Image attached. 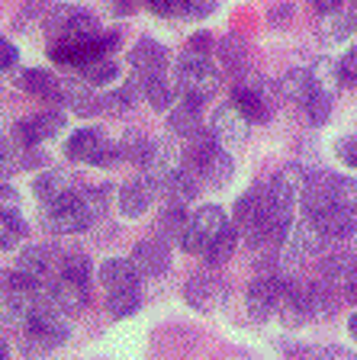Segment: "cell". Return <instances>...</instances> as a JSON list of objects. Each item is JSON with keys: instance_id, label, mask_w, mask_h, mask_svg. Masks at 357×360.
<instances>
[{"instance_id": "d6986e66", "label": "cell", "mask_w": 357, "mask_h": 360, "mask_svg": "<svg viewBox=\"0 0 357 360\" xmlns=\"http://www.w3.org/2000/svg\"><path fill=\"white\" fill-rule=\"evenodd\" d=\"M16 84H20L26 94L45 100V103H61V81L55 75H49V71H42V68H26V71H20Z\"/></svg>"}, {"instance_id": "603a6c76", "label": "cell", "mask_w": 357, "mask_h": 360, "mask_svg": "<svg viewBox=\"0 0 357 360\" xmlns=\"http://www.w3.org/2000/svg\"><path fill=\"white\" fill-rule=\"evenodd\" d=\"M315 219H319L328 241H348V238H354V232H357V219L351 216L348 210H342V206H328V210H322Z\"/></svg>"}, {"instance_id": "83f0119b", "label": "cell", "mask_w": 357, "mask_h": 360, "mask_svg": "<svg viewBox=\"0 0 357 360\" xmlns=\"http://www.w3.org/2000/svg\"><path fill=\"white\" fill-rule=\"evenodd\" d=\"M200 174L206 177V184L209 187H216V190H223L225 184L232 180V174H235V161H232V155L225 148H216L213 155L206 158V165L200 167Z\"/></svg>"}, {"instance_id": "7402d4cb", "label": "cell", "mask_w": 357, "mask_h": 360, "mask_svg": "<svg viewBox=\"0 0 357 360\" xmlns=\"http://www.w3.org/2000/svg\"><path fill=\"white\" fill-rule=\"evenodd\" d=\"M200 184H203V174L196 171V167L184 165L171 180H168L164 193H168V200H171V202H177V206H187V202L196 200V193H200Z\"/></svg>"}, {"instance_id": "6f0895ef", "label": "cell", "mask_w": 357, "mask_h": 360, "mask_svg": "<svg viewBox=\"0 0 357 360\" xmlns=\"http://www.w3.org/2000/svg\"><path fill=\"white\" fill-rule=\"evenodd\" d=\"M0 360H7V341L0 338Z\"/></svg>"}, {"instance_id": "680465c9", "label": "cell", "mask_w": 357, "mask_h": 360, "mask_svg": "<svg viewBox=\"0 0 357 360\" xmlns=\"http://www.w3.org/2000/svg\"><path fill=\"white\" fill-rule=\"evenodd\" d=\"M351 255H354V257H357V238H354V251H351Z\"/></svg>"}, {"instance_id": "db71d44e", "label": "cell", "mask_w": 357, "mask_h": 360, "mask_svg": "<svg viewBox=\"0 0 357 360\" xmlns=\"http://www.w3.org/2000/svg\"><path fill=\"white\" fill-rule=\"evenodd\" d=\"M344 20H348V26L357 32V0H351V7H348V13H344Z\"/></svg>"}, {"instance_id": "9f6ffc18", "label": "cell", "mask_w": 357, "mask_h": 360, "mask_svg": "<svg viewBox=\"0 0 357 360\" xmlns=\"http://www.w3.org/2000/svg\"><path fill=\"white\" fill-rule=\"evenodd\" d=\"M348 331H351V335L357 338V312H354V315H351V319H348Z\"/></svg>"}, {"instance_id": "8fae6325", "label": "cell", "mask_w": 357, "mask_h": 360, "mask_svg": "<svg viewBox=\"0 0 357 360\" xmlns=\"http://www.w3.org/2000/svg\"><path fill=\"white\" fill-rule=\"evenodd\" d=\"M30 331L42 335L49 345H65L68 335H71V322H68V312H61L52 300L45 302L39 300V306L32 309V319H30Z\"/></svg>"}, {"instance_id": "74e56055", "label": "cell", "mask_w": 357, "mask_h": 360, "mask_svg": "<svg viewBox=\"0 0 357 360\" xmlns=\"http://www.w3.org/2000/svg\"><path fill=\"white\" fill-rule=\"evenodd\" d=\"M145 151H149V139H145V132H139V129H126V135L119 139V155L126 158V161H139L142 165Z\"/></svg>"}, {"instance_id": "d4e9b609", "label": "cell", "mask_w": 357, "mask_h": 360, "mask_svg": "<svg viewBox=\"0 0 357 360\" xmlns=\"http://www.w3.org/2000/svg\"><path fill=\"white\" fill-rule=\"evenodd\" d=\"M52 264H55V251L49 245H26L20 251V257H16V270H23V274H30L36 280H42L52 270Z\"/></svg>"}, {"instance_id": "816d5d0a", "label": "cell", "mask_w": 357, "mask_h": 360, "mask_svg": "<svg viewBox=\"0 0 357 360\" xmlns=\"http://www.w3.org/2000/svg\"><path fill=\"white\" fill-rule=\"evenodd\" d=\"M290 13H293V10H290V7H280V10H270V26H277V30H280L283 22L290 20Z\"/></svg>"}, {"instance_id": "11a10c76", "label": "cell", "mask_w": 357, "mask_h": 360, "mask_svg": "<svg viewBox=\"0 0 357 360\" xmlns=\"http://www.w3.org/2000/svg\"><path fill=\"white\" fill-rule=\"evenodd\" d=\"M344 290H348V300H351V302H354V306H357V274H354V277H351V283L344 286Z\"/></svg>"}, {"instance_id": "836d02e7", "label": "cell", "mask_w": 357, "mask_h": 360, "mask_svg": "<svg viewBox=\"0 0 357 360\" xmlns=\"http://www.w3.org/2000/svg\"><path fill=\"white\" fill-rule=\"evenodd\" d=\"M26 235V222L16 210H0V251H13Z\"/></svg>"}, {"instance_id": "1f68e13d", "label": "cell", "mask_w": 357, "mask_h": 360, "mask_svg": "<svg viewBox=\"0 0 357 360\" xmlns=\"http://www.w3.org/2000/svg\"><path fill=\"white\" fill-rule=\"evenodd\" d=\"M235 248H238V229L235 225H225L223 232L213 238V245L203 251V257H206L209 267H219V264H225L232 255H235Z\"/></svg>"}, {"instance_id": "4dcf8cb0", "label": "cell", "mask_w": 357, "mask_h": 360, "mask_svg": "<svg viewBox=\"0 0 357 360\" xmlns=\"http://www.w3.org/2000/svg\"><path fill=\"white\" fill-rule=\"evenodd\" d=\"M106 139H104V132L100 129H77L71 139H68V145H65V155L71 158V161H84L87 165L90 161V155L104 145Z\"/></svg>"}, {"instance_id": "bcb514c9", "label": "cell", "mask_w": 357, "mask_h": 360, "mask_svg": "<svg viewBox=\"0 0 357 360\" xmlns=\"http://www.w3.org/2000/svg\"><path fill=\"white\" fill-rule=\"evenodd\" d=\"M16 61H20L16 45L10 42V39H0V71H10V68H16Z\"/></svg>"}, {"instance_id": "8d00e7d4", "label": "cell", "mask_w": 357, "mask_h": 360, "mask_svg": "<svg viewBox=\"0 0 357 360\" xmlns=\"http://www.w3.org/2000/svg\"><path fill=\"white\" fill-rule=\"evenodd\" d=\"M332 106H335V97L313 90V97L306 100V116H309L313 126H325V122L332 120Z\"/></svg>"}, {"instance_id": "f5cc1de1", "label": "cell", "mask_w": 357, "mask_h": 360, "mask_svg": "<svg viewBox=\"0 0 357 360\" xmlns=\"http://www.w3.org/2000/svg\"><path fill=\"white\" fill-rule=\"evenodd\" d=\"M313 7L319 10V13H335V10L342 7V0H313Z\"/></svg>"}, {"instance_id": "681fc988", "label": "cell", "mask_w": 357, "mask_h": 360, "mask_svg": "<svg viewBox=\"0 0 357 360\" xmlns=\"http://www.w3.org/2000/svg\"><path fill=\"white\" fill-rule=\"evenodd\" d=\"M219 7V0H187V16H209Z\"/></svg>"}, {"instance_id": "484cf974", "label": "cell", "mask_w": 357, "mask_h": 360, "mask_svg": "<svg viewBox=\"0 0 357 360\" xmlns=\"http://www.w3.org/2000/svg\"><path fill=\"white\" fill-rule=\"evenodd\" d=\"M277 90H280V97L306 106V100L313 97V75H309V68H293V71H287V75L280 77V84H277Z\"/></svg>"}, {"instance_id": "60d3db41", "label": "cell", "mask_w": 357, "mask_h": 360, "mask_svg": "<svg viewBox=\"0 0 357 360\" xmlns=\"http://www.w3.org/2000/svg\"><path fill=\"white\" fill-rule=\"evenodd\" d=\"M335 206L348 210L351 216L357 219V180L338 177V184H335Z\"/></svg>"}, {"instance_id": "7c38bea8", "label": "cell", "mask_w": 357, "mask_h": 360, "mask_svg": "<svg viewBox=\"0 0 357 360\" xmlns=\"http://www.w3.org/2000/svg\"><path fill=\"white\" fill-rule=\"evenodd\" d=\"M184 296L194 309H203V312H213L225 302V283L216 277V274H194L184 286Z\"/></svg>"}, {"instance_id": "7dc6e473", "label": "cell", "mask_w": 357, "mask_h": 360, "mask_svg": "<svg viewBox=\"0 0 357 360\" xmlns=\"http://www.w3.org/2000/svg\"><path fill=\"white\" fill-rule=\"evenodd\" d=\"M313 360H357V354L344 351V347H319V351H309Z\"/></svg>"}, {"instance_id": "f6af8a7d", "label": "cell", "mask_w": 357, "mask_h": 360, "mask_svg": "<svg viewBox=\"0 0 357 360\" xmlns=\"http://www.w3.org/2000/svg\"><path fill=\"white\" fill-rule=\"evenodd\" d=\"M45 155L36 148H16V171H32V167H42Z\"/></svg>"}, {"instance_id": "ab89813d", "label": "cell", "mask_w": 357, "mask_h": 360, "mask_svg": "<svg viewBox=\"0 0 357 360\" xmlns=\"http://www.w3.org/2000/svg\"><path fill=\"white\" fill-rule=\"evenodd\" d=\"M20 347H23V354H26V360H45L49 354H52V347L55 345H49L42 335H36V331H23V341H20Z\"/></svg>"}, {"instance_id": "7a4b0ae2", "label": "cell", "mask_w": 357, "mask_h": 360, "mask_svg": "<svg viewBox=\"0 0 357 360\" xmlns=\"http://www.w3.org/2000/svg\"><path fill=\"white\" fill-rule=\"evenodd\" d=\"M223 87V77L213 68V61L206 55H196L187 49L184 55L177 58V97L194 100V103H206L213 100Z\"/></svg>"}, {"instance_id": "ffe728a7", "label": "cell", "mask_w": 357, "mask_h": 360, "mask_svg": "<svg viewBox=\"0 0 357 360\" xmlns=\"http://www.w3.org/2000/svg\"><path fill=\"white\" fill-rule=\"evenodd\" d=\"M290 245L296 248L303 257H313V255H322L328 248V238L325 232H322V225L315 216H303L296 222V229L290 232Z\"/></svg>"}, {"instance_id": "3957f363", "label": "cell", "mask_w": 357, "mask_h": 360, "mask_svg": "<svg viewBox=\"0 0 357 360\" xmlns=\"http://www.w3.org/2000/svg\"><path fill=\"white\" fill-rule=\"evenodd\" d=\"M45 36L52 39V42H65V39L87 42V39L100 36V22L87 10L71 7V4H58L52 13L45 16Z\"/></svg>"}, {"instance_id": "b9f144b4", "label": "cell", "mask_w": 357, "mask_h": 360, "mask_svg": "<svg viewBox=\"0 0 357 360\" xmlns=\"http://www.w3.org/2000/svg\"><path fill=\"white\" fill-rule=\"evenodd\" d=\"M338 77H342V87L357 84V45L338 58Z\"/></svg>"}, {"instance_id": "d6a6232c", "label": "cell", "mask_w": 357, "mask_h": 360, "mask_svg": "<svg viewBox=\"0 0 357 360\" xmlns=\"http://www.w3.org/2000/svg\"><path fill=\"white\" fill-rule=\"evenodd\" d=\"M135 97H139V90H135L132 84H126V87L104 94V97L97 100V110L106 112V116H123V112H129L135 106Z\"/></svg>"}, {"instance_id": "6da1fadb", "label": "cell", "mask_w": 357, "mask_h": 360, "mask_svg": "<svg viewBox=\"0 0 357 360\" xmlns=\"http://www.w3.org/2000/svg\"><path fill=\"white\" fill-rule=\"evenodd\" d=\"M106 187H94V190H77V193L65 196V200L45 206V225L55 235H75L84 232L87 225H94L100 216L106 212Z\"/></svg>"}, {"instance_id": "8992f818", "label": "cell", "mask_w": 357, "mask_h": 360, "mask_svg": "<svg viewBox=\"0 0 357 360\" xmlns=\"http://www.w3.org/2000/svg\"><path fill=\"white\" fill-rule=\"evenodd\" d=\"M225 225H229V219H225V212L219 206H200V210L190 212V219H187V232H184L180 248L190 251V255H203Z\"/></svg>"}, {"instance_id": "ac0fdd59", "label": "cell", "mask_w": 357, "mask_h": 360, "mask_svg": "<svg viewBox=\"0 0 357 360\" xmlns=\"http://www.w3.org/2000/svg\"><path fill=\"white\" fill-rule=\"evenodd\" d=\"M129 84H132V87L139 90V97L149 100L151 110H158V112H171V106L177 103V97H174V84L164 75H158V77H139L135 75Z\"/></svg>"}, {"instance_id": "ee69618b", "label": "cell", "mask_w": 357, "mask_h": 360, "mask_svg": "<svg viewBox=\"0 0 357 360\" xmlns=\"http://www.w3.org/2000/svg\"><path fill=\"white\" fill-rule=\"evenodd\" d=\"M335 155L342 158L348 167H354V171H357V135H344V139H338Z\"/></svg>"}, {"instance_id": "30bf717a", "label": "cell", "mask_w": 357, "mask_h": 360, "mask_svg": "<svg viewBox=\"0 0 357 360\" xmlns=\"http://www.w3.org/2000/svg\"><path fill=\"white\" fill-rule=\"evenodd\" d=\"M335 184H338V174L306 171L303 190H299V200H303L306 216H319L322 210L335 206Z\"/></svg>"}, {"instance_id": "52a82bcc", "label": "cell", "mask_w": 357, "mask_h": 360, "mask_svg": "<svg viewBox=\"0 0 357 360\" xmlns=\"http://www.w3.org/2000/svg\"><path fill=\"white\" fill-rule=\"evenodd\" d=\"M248 126H251V122H248L245 116H242V110L232 103V106H219V110L213 112V126H209V132H213V139H216L219 148H225L232 155V151H238L248 142Z\"/></svg>"}, {"instance_id": "2e32d148", "label": "cell", "mask_w": 357, "mask_h": 360, "mask_svg": "<svg viewBox=\"0 0 357 360\" xmlns=\"http://www.w3.org/2000/svg\"><path fill=\"white\" fill-rule=\"evenodd\" d=\"M142 274L129 257H106L100 264V283L106 292H123V290H139Z\"/></svg>"}, {"instance_id": "4316f807", "label": "cell", "mask_w": 357, "mask_h": 360, "mask_svg": "<svg viewBox=\"0 0 357 360\" xmlns=\"http://www.w3.org/2000/svg\"><path fill=\"white\" fill-rule=\"evenodd\" d=\"M187 210L177 206V202H168L161 212H158V238L161 241H184V232H187Z\"/></svg>"}, {"instance_id": "ba28073f", "label": "cell", "mask_w": 357, "mask_h": 360, "mask_svg": "<svg viewBox=\"0 0 357 360\" xmlns=\"http://www.w3.org/2000/svg\"><path fill=\"white\" fill-rule=\"evenodd\" d=\"M283 283H290V280L270 277V274H261V277L251 280L245 300H248V315H251L254 322H268L270 315L277 312V306H280Z\"/></svg>"}, {"instance_id": "7bdbcfd3", "label": "cell", "mask_w": 357, "mask_h": 360, "mask_svg": "<svg viewBox=\"0 0 357 360\" xmlns=\"http://www.w3.org/2000/svg\"><path fill=\"white\" fill-rule=\"evenodd\" d=\"M123 161V155H119V145H110V142H104L94 155H90V161L87 165H94V167H113V165H119Z\"/></svg>"}, {"instance_id": "f907efd6", "label": "cell", "mask_w": 357, "mask_h": 360, "mask_svg": "<svg viewBox=\"0 0 357 360\" xmlns=\"http://www.w3.org/2000/svg\"><path fill=\"white\" fill-rule=\"evenodd\" d=\"M16 202V190L7 187V184H0V210H10Z\"/></svg>"}, {"instance_id": "9c48e42d", "label": "cell", "mask_w": 357, "mask_h": 360, "mask_svg": "<svg viewBox=\"0 0 357 360\" xmlns=\"http://www.w3.org/2000/svg\"><path fill=\"white\" fill-rule=\"evenodd\" d=\"M61 129H65V116H61L58 110H45V112H39V116H30V120L16 122L13 126V142L20 145V148H36L39 142L58 135Z\"/></svg>"}, {"instance_id": "44dd1931", "label": "cell", "mask_w": 357, "mask_h": 360, "mask_svg": "<svg viewBox=\"0 0 357 360\" xmlns=\"http://www.w3.org/2000/svg\"><path fill=\"white\" fill-rule=\"evenodd\" d=\"M49 300L61 309V312L75 315L87 306L90 292H87V283H77V280H68V277H58L52 286H49Z\"/></svg>"}, {"instance_id": "4fadbf2b", "label": "cell", "mask_w": 357, "mask_h": 360, "mask_svg": "<svg viewBox=\"0 0 357 360\" xmlns=\"http://www.w3.org/2000/svg\"><path fill=\"white\" fill-rule=\"evenodd\" d=\"M129 261L135 264V270H139L142 277H161L164 270L171 267V251H168V241H161L155 235V238H145L139 241V245L132 248V257Z\"/></svg>"}, {"instance_id": "f1b7e54d", "label": "cell", "mask_w": 357, "mask_h": 360, "mask_svg": "<svg viewBox=\"0 0 357 360\" xmlns=\"http://www.w3.org/2000/svg\"><path fill=\"white\" fill-rule=\"evenodd\" d=\"M219 55H223V65L229 68V75H235V77L248 75V42L238 36V32H229V36L223 39Z\"/></svg>"}, {"instance_id": "9a60e30c", "label": "cell", "mask_w": 357, "mask_h": 360, "mask_svg": "<svg viewBox=\"0 0 357 360\" xmlns=\"http://www.w3.org/2000/svg\"><path fill=\"white\" fill-rule=\"evenodd\" d=\"M32 190H36V196L45 202V206H52V202L77 193V184H75V174L71 171H65V167H49V171H42L36 177Z\"/></svg>"}, {"instance_id": "cb8c5ba5", "label": "cell", "mask_w": 357, "mask_h": 360, "mask_svg": "<svg viewBox=\"0 0 357 360\" xmlns=\"http://www.w3.org/2000/svg\"><path fill=\"white\" fill-rule=\"evenodd\" d=\"M168 129H171V135H177V139H190L194 132H200V103L177 97V103L168 112Z\"/></svg>"}, {"instance_id": "f546056e", "label": "cell", "mask_w": 357, "mask_h": 360, "mask_svg": "<svg viewBox=\"0 0 357 360\" xmlns=\"http://www.w3.org/2000/svg\"><path fill=\"white\" fill-rule=\"evenodd\" d=\"M61 103H65L68 110H75L77 116H90V112H97V97L90 94V84H84V81L61 84Z\"/></svg>"}, {"instance_id": "d590c367", "label": "cell", "mask_w": 357, "mask_h": 360, "mask_svg": "<svg viewBox=\"0 0 357 360\" xmlns=\"http://www.w3.org/2000/svg\"><path fill=\"white\" fill-rule=\"evenodd\" d=\"M142 306L139 290H123V292H106V309H110L113 319H129L135 315Z\"/></svg>"}, {"instance_id": "e0dca14e", "label": "cell", "mask_w": 357, "mask_h": 360, "mask_svg": "<svg viewBox=\"0 0 357 360\" xmlns=\"http://www.w3.org/2000/svg\"><path fill=\"white\" fill-rule=\"evenodd\" d=\"M155 193H158V190L151 187L145 177L129 180L126 187L119 190V212H123L126 219L145 216V212H149V206H151V200H155Z\"/></svg>"}, {"instance_id": "5b68a950", "label": "cell", "mask_w": 357, "mask_h": 360, "mask_svg": "<svg viewBox=\"0 0 357 360\" xmlns=\"http://www.w3.org/2000/svg\"><path fill=\"white\" fill-rule=\"evenodd\" d=\"M142 167H145V180L155 190H161L184 167V151L171 139H155V142H149V151L142 158Z\"/></svg>"}, {"instance_id": "5bb4252c", "label": "cell", "mask_w": 357, "mask_h": 360, "mask_svg": "<svg viewBox=\"0 0 357 360\" xmlns=\"http://www.w3.org/2000/svg\"><path fill=\"white\" fill-rule=\"evenodd\" d=\"M129 65L139 77H158L168 68V49L155 39H139L129 52Z\"/></svg>"}, {"instance_id": "c3c4849f", "label": "cell", "mask_w": 357, "mask_h": 360, "mask_svg": "<svg viewBox=\"0 0 357 360\" xmlns=\"http://www.w3.org/2000/svg\"><path fill=\"white\" fill-rule=\"evenodd\" d=\"M187 49H190V52H196V55H206V58H209V52H213V36H209L206 30H203V32H194Z\"/></svg>"}, {"instance_id": "f35d334b", "label": "cell", "mask_w": 357, "mask_h": 360, "mask_svg": "<svg viewBox=\"0 0 357 360\" xmlns=\"http://www.w3.org/2000/svg\"><path fill=\"white\" fill-rule=\"evenodd\" d=\"M61 277L90 286V257L87 255H68L65 264H61Z\"/></svg>"}, {"instance_id": "e575fe53", "label": "cell", "mask_w": 357, "mask_h": 360, "mask_svg": "<svg viewBox=\"0 0 357 360\" xmlns=\"http://www.w3.org/2000/svg\"><path fill=\"white\" fill-rule=\"evenodd\" d=\"M81 71V81L90 84V87H106L113 77H119V65L110 58H97V61H87V65L77 68Z\"/></svg>"}, {"instance_id": "277c9868", "label": "cell", "mask_w": 357, "mask_h": 360, "mask_svg": "<svg viewBox=\"0 0 357 360\" xmlns=\"http://www.w3.org/2000/svg\"><path fill=\"white\" fill-rule=\"evenodd\" d=\"M235 106L248 122H268L274 116V87L261 75L235 77Z\"/></svg>"}]
</instances>
